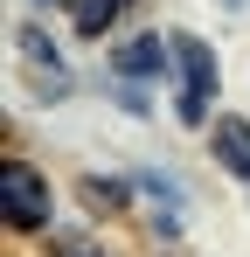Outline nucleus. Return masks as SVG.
<instances>
[{
    "instance_id": "nucleus-1",
    "label": "nucleus",
    "mask_w": 250,
    "mask_h": 257,
    "mask_svg": "<svg viewBox=\"0 0 250 257\" xmlns=\"http://www.w3.org/2000/svg\"><path fill=\"white\" fill-rule=\"evenodd\" d=\"M14 56H21V77H28V90H35L42 104H63V97L77 90V77H70V63L56 56V42L42 35L35 21H21V28H14Z\"/></svg>"
},
{
    "instance_id": "nucleus-2",
    "label": "nucleus",
    "mask_w": 250,
    "mask_h": 257,
    "mask_svg": "<svg viewBox=\"0 0 250 257\" xmlns=\"http://www.w3.org/2000/svg\"><path fill=\"white\" fill-rule=\"evenodd\" d=\"M174 70H181V125H208V104H215V49L202 35H174Z\"/></svg>"
},
{
    "instance_id": "nucleus-3",
    "label": "nucleus",
    "mask_w": 250,
    "mask_h": 257,
    "mask_svg": "<svg viewBox=\"0 0 250 257\" xmlns=\"http://www.w3.org/2000/svg\"><path fill=\"white\" fill-rule=\"evenodd\" d=\"M0 209L14 229H42L49 222V181H42L28 160H7L0 167Z\"/></svg>"
},
{
    "instance_id": "nucleus-4",
    "label": "nucleus",
    "mask_w": 250,
    "mask_h": 257,
    "mask_svg": "<svg viewBox=\"0 0 250 257\" xmlns=\"http://www.w3.org/2000/svg\"><path fill=\"white\" fill-rule=\"evenodd\" d=\"M167 63H174V42H160V35H125L111 49V70L118 77H160Z\"/></svg>"
},
{
    "instance_id": "nucleus-5",
    "label": "nucleus",
    "mask_w": 250,
    "mask_h": 257,
    "mask_svg": "<svg viewBox=\"0 0 250 257\" xmlns=\"http://www.w3.org/2000/svg\"><path fill=\"white\" fill-rule=\"evenodd\" d=\"M208 153H215V167H229L236 181H250V125L243 118H215L208 125Z\"/></svg>"
},
{
    "instance_id": "nucleus-6",
    "label": "nucleus",
    "mask_w": 250,
    "mask_h": 257,
    "mask_svg": "<svg viewBox=\"0 0 250 257\" xmlns=\"http://www.w3.org/2000/svg\"><path fill=\"white\" fill-rule=\"evenodd\" d=\"M77 202L90 215H118L125 202H132V181H104V174H83L77 181Z\"/></svg>"
},
{
    "instance_id": "nucleus-7",
    "label": "nucleus",
    "mask_w": 250,
    "mask_h": 257,
    "mask_svg": "<svg viewBox=\"0 0 250 257\" xmlns=\"http://www.w3.org/2000/svg\"><path fill=\"white\" fill-rule=\"evenodd\" d=\"M118 14H125V0H70V28L90 35V42H97V35H111V21H118Z\"/></svg>"
},
{
    "instance_id": "nucleus-8",
    "label": "nucleus",
    "mask_w": 250,
    "mask_h": 257,
    "mask_svg": "<svg viewBox=\"0 0 250 257\" xmlns=\"http://www.w3.org/2000/svg\"><path fill=\"white\" fill-rule=\"evenodd\" d=\"M118 104H125V111H132V118H146V111H153V104H146V90H132V84L118 90Z\"/></svg>"
},
{
    "instance_id": "nucleus-9",
    "label": "nucleus",
    "mask_w": 250,
    "mask_h": 257,
    "mask_svg": "<svg viewBox=\"0 0 250 257\" xmlns=\"http://www.w3.org/2000/svg\"><path fill=\"white\" fill-rule=\"evenodd\" d=\"M63 257H104V250H90V243H63Z\"/></svg>"
},
{
    "instance_id": "nucleus-10",
    "label": "nucleus",
    "mask_w": 250,
    "mask_h": 257,
    "mask_svg": "<svg viewBox=\"0 0 250 257\" xmlns=\"http://www.w3.org/2000/svg\"><path fill=\"white\" fill-rule=\"evenodd\" d=\"M35 7H42V0H35Z\"/></svg>"
}]
</instances>
